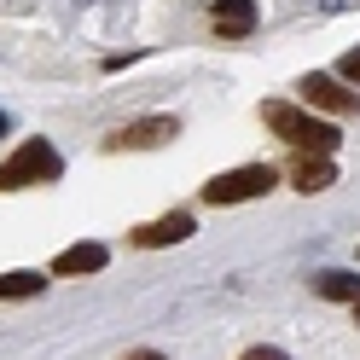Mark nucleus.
<instances>
[{
  "instance_id": "f257e3e1",
  "label": "nucleus",
  "mask_w": 360,
  "mask_h": 360,
  "mask_svg": "<svg viewBox=\"0 0 360 360\" xmlns=\"http://www.w3.org/2000/svg\"><path fill=\"white\" fill-rule=\"evenodd\" d=\"M262 122L279 134V140H290L297 151H320V157H331L337 151V128L331 122H320L314 110H297V105H262Z\"/></svg>"
},
{
  "instance_id": "f03ea898",
  "label": "nucleus",
  "mask_w": 360,
  "mask_h": 360,
  "mask_svg": "<svg viewBox=\"0 0 360 360\" xmlns=\"http://www.w3.org/2000/svg\"><path fill=\"white\" fill-rule=\"evenodd\" d=\"M58 174H64V163H58L53 140H24L6 163H0V192H24L35 180H58Z\"/></svg>"
},
{
  "instance_id": "7ed1b4c3",
  "label": "nucleus",
  "mask_w": 360,
  "mask_h": 360,
  "mask_svg": "<svg viewBox=\"0 0 360 360\" xmlns=\"http://www.w3.org/2000/svg\"><path fill=\"white\" fill-rule=\"evenodd\" d=\"M274 169L267 163H244V169H227V174H215L210 186H204V204H250V198H262V192H274Z\"/></svg>"
},
{
  "instance_id": "20e7f679",
  "label": "nucleus",
  "mask_w": 360,
  "mask_h": 360,
  "mask_svg": "<svg viewBox=\"0 0 360 360\" xmlns=\"http://www.w3.org/2000/svg\"><path fill=\"white\" fill-rule=\"evenodd\" d=\"M180 134V122L174 117H140V122H128V128H117L110 134V151H151V146H163V140H174Z\"/></svg>"
},
{
  "instance_id": "39448f33",
  "label": "nucleus",
  "mask_w": 360,
  "mask_h": 360,
  "mask_svg": "<svg viewBox=\"0 0 360 360\" xmlns=\"http://www.w3.org/2000/svg\"><path fill=\"white\" fill-rule=\"evenodd\" d=\"M302 99L314 110H337V117H349V110H360V99L349 94L343 82H331V76H302Z\"/></svg>"
},
{
  "instance_id": "423d86ee",
  "label": "nucleus",
  "mask_w": 360,
  "mask_h": 360,
  "mask_svg": "<svg viewBox=\"0 0 360 360\" xmlns=\"http://www.w3.org/2000/svg\"><path fill=\"white\" fill-rule=\"evenodd\" d=\"M290 180H297V192H326L337 180V169H331V157H320V151H297L290 157Z\"/></svg>"
},
{
  "instance_id": "0eeeda50",
  "label": "nucleus",
  "mask_w": 360,
  "mask_h": 360,
  "mask_svg": "<svg viewBox=\"0 0 360 360\" xmlns=\"http://www.w3.org/2000/svg\"><path fill=\"white\" fill-rule=\"evenodd\" d=\"M180 238H192V215L186 210H174L163 221H151V227H134V244L140 250H157V244H180Z\"/></svg>"
},
{
  "instance_id": "6e6552de",
  "label": "nucleus",
  "mask_w": 360,
  "mask_h": 360,
  "mask_svg": "<svg viewBox=\"0 0 360 360\" xmlns=\"http://www.w3.org/2000/svg\"><path fill=\"white\" fill-rule=\"evenodd\" d=\"M210 24H215V35H250L256 30V0H215Z\"/></svg>"
},
{
  "instance_id": "1a4fd4ad",
  "label": "nucleus",
  "mask_w": 360,
  "mask_h": 360,
  "mask_svg": "<svg viewBox=\"0 0 360 360\" xmlns=\"http://www.w3.org/2000/svg\"><path fill=\"white\" fill-rule=\"evenodd\" d=\"M105 262H110V250H105V244H70V250H58L53 274H99Z\"/></svg>"
},
{
  "instance_id": "9d476101",
  "label": "nucleus",
  "mask_w": 360,
  "mask_h": 360,
  "mask_svg": "<svg viewBox=\"0 0 360 360\" xmlns=\"http://www.w3.org/2000/svg\"><path fill=\"white\" fill-rule=\"evenodd\" d=\"M314 290H320V297H331V302H360V279L343 274V267H326V274H314Z\"/></svg>"
},
{
  "instance_id": "9b49d317",
  "label": "nucleus",
  "mask_w": 360,
  "mask_h": 360,
  "mask_svg": "<svg viewBox=\"0 0 360 360\" xmlns=\"http://www.w3.org/2000/svg\"><path fill=\"white\" fill-rule=\"evenodd\" d=\"M41 274H0V302H18V297H41Z\"/></svg>"
},
{
  "instance_id": "f8f14e48",
  "label": "nucleus",
  "mask_w": 360,
  "mask_h": 360,
  "mask_svg": "<svg viewBox=\"0 0 360 360\" xmlns=\"http://www.w3.org/2000/svg\"><path fill=\"white\" fill-rule=\"evenodd\" d=\"M343 82H354V87H360V47H354V53H343Z\"/></svg>"
},
{
  "instance_id": "ddd939ff",
  "label": "nucleus",
  "mask_w": 360,
  "mask_h": 360,
  "mask_svg": "<svg viewBox=\"0 0 360 360\" xmlns=\"http://www.w3.org/2000/svg\"><path fill=\"white\" fill-rule=\"evenodd\" d=\"M244 360H290V354H285V349H267V343H262V349H250Z\"/></svg>"
},
{
  "instance_id": "4468645a",
  "label": "nucleus",
  "mask_w": 360,
  "mask_h": 360,
  "mask_svg": "<svg viewBox=\"0 0 360 360\" xmlns=\"http://www.w3.org/2000/svg\"><path fill=\"white\" fill-rule=\"evenodd\" d=\"M128 360H163V354H157V349H134Z\"/></svg>"
},
{
  "instance_id": "2eb2a0df",
  "label": "nucleus",
  "mask_w": 360,
  "mask_h": 360,
  "mask_svg": "<svg viewBox=\"0 0 360 360\" xmlns=\"http://www.w3.org/2000/svg\"><path fill=\"white\" fill-rule=\"evenodd\" d=\"M6 128H12V122H6V110H0V134H6Z\"/></svg>"
},
{
  "instance_id": "dca6fc26",
  "label": "nucleus",
  "mask_w": 360,
  "mask_h": 360,
  "mask_svg": "<svg viewBox=\"0 0 360 360\" xmlns=\"http://www.w3.org/2000/svg\"><path fill=\"white\" fill-rule=\"evenodd\" d=\"M354 308H360V302H354Z\"/></svg>"
}]
</instances>
